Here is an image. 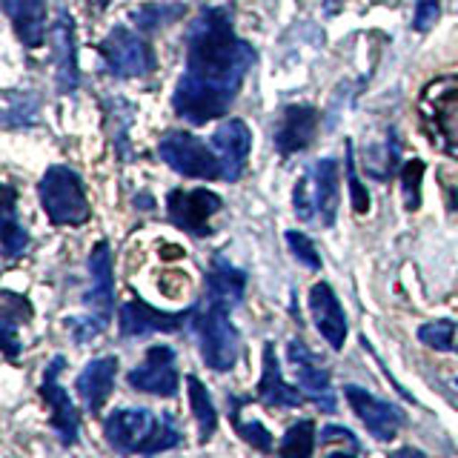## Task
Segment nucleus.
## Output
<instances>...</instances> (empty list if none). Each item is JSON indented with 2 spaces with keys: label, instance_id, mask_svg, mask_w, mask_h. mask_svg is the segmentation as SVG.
I'll return each instance as SVG.
<instances>
[{
  "label": "nucleus",
  "instance_id": "4c0bfd02",
  "mask_svg": "<svg viewBox=\"0 0 458 458\" xmlns=\"http://www.w3.org/2000/svg\"><path fill=\"white\" fill-rule=\"evenodd\" d=\"M390 458H427L421 450H412V447H401V450H395Z\"/></svg>",
  "mask_w": 458,
  "mask_h": 458
},
{
  "label": "nucleus",
  "instance_id": "7ed1b4c3",
  "mask_svg": "<svg viewBox=\"0 0 458 458\" xmlns=\"http://www.w3.org/2000/svg\"><path fill=\"white\" fill-rule=\"evenodd\" d=\"M338 164L333 157H321L304 169L293 186V209L301 221L329 229L338 215Z\"/></svg>",
  "mask_w": 458,
  "mask_h": 458
},
{
  "label": "nucleus",
  "instance_id": "c85d7f7f",
  "mask_svg": "<svg viewBox=\"0 0 458 458\" xmlns=\"http://www.w3.org/2000/svg\"><path fill=\"white\" fill-rule=\"evenodd\" d=\"M419 341L429 350L458 355V321H450V318L427 321L419 327Z\"/></svg>",
  "mask_w": 458,
  "mask_h": 458
},
{
  "label": "nucleus",
  "instance_id": "412c9836",
  "mask_svg": "<svg viewBox=\"0 0 458 458\" xmlns=\"http://www.w3.org/2000/svg\"><path fill=\"white\" fill-rule=\"evenodd\" d=\"M114 378H118V358L114 355L95 358V361H89L81 369V376L75 381V390L83 401V407L92 415H98L100 410H104V404L112 395Z\"/></svg>",
  "mask_w": 458,
  "mask_h": 458
},
{
  "label": "nucleus",
  "instance_id": "aec40b11",
  "mask_svg": "<svg viewBox=\"0 0 458 458\" xmlns=\"http://www.w3.org/2000/svg\"><path fill=\"white\" fill-rule=\"evenodd\" d=\"M52 52H55V75L57 89L72 95L78 89V47H75V21L66 9L57 12L52 26Z\"/></svg>",
  "mask_w": 458,
  "mask_h": 458
},
{
  "label": "nucleus",
  "instance_id": "5701e85b",
  "mask_svg": "<svg viewBox=\"0 0 458 458\" xmlns=\"http://www.w3.org/2000/svg\"><path fill=\"white\" fill-rule=\"evenodd\" d=\"M4 9L26 49H38L47 38V0H4Z\"/></svg>",
  "mask_w": 458,
  "mask_h": 458
},
{
  "label": "nucleus",
  "instance_id": "a878e982",
  "mask_svg": "<svg viewBox=\"0 0 458 458\" xmlns=\"http://www.w3.org/2000/svg\"><path fill=\"white\" fill-rule=\"evenodd\" d=\"M226 401H229V421H233V427H235V433L247 441V444H252L255 450H261V453H272V436H269V429L261 424V421H243V415H241V407L247 404L250 398H238V395H226Z\"/></svg>",
  "mask_w": 458,
  "mask_h": 458
},
{
  "label": "nucleus",
  "instance_id": "20e7f679",
  "mask_svg": "<svg viewBox=\"0 0 458 458\" xmlns=\"http://www.w3.org/2000/svg\"><path fill=\"white\" fill-rule=\"evenodd\" d=\"M419 118L429 143L458 161V81L441 78L424 86Z\"/></svg>",
  "mask_w": 458,
  "mask_h": 458
},
{
  "label": "nucleus",
  "instance_id": "f3484780",
  "mask_svg": "<svg viewBox=\"0 0 458 458\" xmlns=\"http://www.w3.org/2000/svg\"><path fill=\"white\" fill-rule=\"evenodd\" d=\"M89 278L92 286L83 298L86 307L104 324H109L114 310V276H112V250L106 241H98L95 250L89 252Z\"/></svg>",
  "mask_w": 458,
  "mask_h": 458
},
{
  "label": "nucleus",
  "instance_id": "9b49d317",
  "mask_svg": "<svg viewBox=\"0 0 458 458\" xmlns=\"http://www.w3.org/2000/svg\"><path fill=\"white\" fill-rule=\"evenodd\" d=\"M224 207L221 195H215L209 190H172L169 198H166V215L169 221L175 224L178 229L190 235H198L204 238L212 233L209 226V218L215 212Z\"/></svg>",
  "mask_w": 458,
  "mask_h": 458
},
{
  "label": "nucleus",
  "instance_id": "6e6552de",
  "mask_svg": "<svg viewBox=\"0 0 458 458\" xmlns=\"http://www.w3.org/2000/svg\"><path fill=\"white\" fill-rule=\"evenodd\" d=\"M100 57L114 78H147L155 69V52L147 40L126 26H114L100 43Z\"/></svg>",
  "mask_w": 458,
  "mask_h": 458
},
{
  "label": "nucleus",
  "instance_id": "ddd939ff",
  "mask_svg": "<svg viewBox=\"0 0 458 458\" xmlns=\"http://www.w3.org/2000/svg\"><path fill=\"white\" fill-rule=\"evenodd\" d=\"M286 355H290V364L295 369V378L301 384V390H304V395L318 410L335 412L333 381H329V369L318 361V355H315L301 338H293L286 344Z\"/></svg>",
  "mask_w": 458,
  "mask_h": 458
},
{
  "label": "nucleus",
  "instance_id": "6ab92c4d",
  "mask_svg": "<svg viewBox=\"0 0 458 458\" xmlns=\"http://www.w3.org/2000/svg\"><path fill=\"white\" fill-rule=\"evenodd\" d=\"M255 398L261 401L269 410H286V407H301L307 401V395L290 386L284 381V372L276 355V344L267 341L264 344V367H261V381L255 386Z\"/></svg>",
  "mask_w": 458,
  "mask_h": 458
},
{
  "label": "nucleus",
  "instance_id": "cd10ccee",
  "mask_svg": "<svg viewBox=\"0 0 458 458\" xmlns=\"http://www.w3.org/2000/svg\"><path fill=\"white\" fill-rule=\"evenodd\" d=\"M315 450V424L310 419H301L284 433L278 444V458H312Z\"/></svg>",
  "mask_w": 458,
  "mask_h": 458
},
{
  "label": "nucleus",
  "instance_id": "b1692460",
  "mask_svg": "<svg viewBox=\"0 0 458 458\" xmlns=\"http://www.w3.org/2000/svg\"><path fill=\"white\" fill-rule=\"evenodd\" d=\"M4 215H0V226H4V258L6 261H14L21 258L29 247V233L23 229V224L18 221V212H14V190L6 183L4 186Z\"/></svg>",
  "mask_w": 458,
  "mask_h": 458
},
{
  "label": "nucleus",
  "instance_id": "393cba45",
  "mask_svg": "<svg viewBox=\"0 0 458 458\" xmlns=\"http://www.w3.org/2000/svg\"><path fill=\"white\" fill-rule=\"evenodd\" d=\"M186 386H190V404H192V415L198 421V436H200V444H207L215 429H218V410L212 404V395L204 384L198 381V376H186Z\"/></svg>",
  "mask_w": 458,
  "mask_h": 458
},
{
  "label": "nucleus",
  "instance_id": "473e14b6",
  "mask_svg": "<svg viewBox=\"0 0 458 458\" xmlns=\"http://www.w3.org/2000/svg\"><path fill=\"white\" fill-rule=\"evenodd\" d=\"M347 147V155H344V161H347V183H350V198H352V209L358 215H364L369 209V192L361 186V178H358L355 172V152H352V140L344 143Z\"/></svg>",
  "mask_w": 458,
  "mask_h": 458
},
{
  "label": "nucleus",
  "instance_id": "c9c22d12",
  "mask_svg": "<svg viewBox=\"0 0 458 458\" xmlns=\"http://www.w3.org/2000/svg\"><path fill=\"white\" fill-rule=\"evenodd\" d=\"M66 327L72 329V335H75L78 344H86V341H92L95 335L104 333V321L98 318V315H89V318H69Z\"/></svg>",
  "mask_w": 458,
  "mask_h": 458
},
{
  "label": "nucleus",
  "instance_id": "0eeeda50",
  "mask_svg": "<svg viewBox=\"0 0 458 458\" xmlns=\"http://www.w3.org/2000/svg\"><path fill=\"white\" fill-rule=\"evenodd\" d=\"M157 155L166 166H172L178 175L186 178H204V181H218L221 172V161L215 155L212 143L207 147L204 140L195 138L192 132H183V129H175V132H166L161 138V147H157Z\"/></svg>",
  "mask_w": 458,
  "mask_h": 458
},
{
  "label": "nucleus",
  "instance_id": "2f4dec72",
  "mask_svg": "<svg viewBox=\"0 0 458 458\" xmlns=\"http://www.w3.org/2000/svg\"><path fill=\"white\" fill-rule=\"evenodd\" d=\"M286 247H290L295 261L304 264L307 269H321L324 267L321 252L315 250V243L304 233H298V229H290V233H286Z\"/></svg>",
  "mask_w": 458,
  "mask_h": 458
},
{
  "label": "nucleus",
  "instance_id": "4468645a",
  "mask_svg": "<svg viewBox=\"0 0 458 458\" xmlns=\"http://www.w3.org/2000/svg\"><path fill=\"white\" fill-rule=\"evenodd\" d=\"M344 398L352 407V412L361 419V424L369 429L372 438L378 441H390L398 436L401 424H404V412H401L390 401H381L372 393H367L364 386L358 384H347L344 386Z\"/></svg>",
  "mask_w": 458,
  "mask_h": 458
},
{
  "label": "nucleus",
  "instance_id": "9d476101",
  "mask_svg": "<svg viewBox=\"0 0 458 458\" xmlns=\"http://www.w3.org/2000/svg\"><path fill=\"white\" fill-rule=\"evenodd\" d=\"M129 386L138 393L157 395V398H175L178 395V364H175V350L166 347V344H155L143 355V364L135 367L126 376Z\"/></svg>",
  "mask_w": 458,
  "mask_h": 458
},
{
  "label": "nucleus",
  "instance_id": "dca6fc26",
  "mask_svg": "<svg viewBox=\"0 0 458 458\" xmlns=\"http://www.w3.org/2000/svg\"><path fill=\"white\" fill-rule=\"evenodd\" d=\"M318 121H321V114L312 104H290L276 126V149L284 157L307 149L315 132H318Z\"/></svg>",
  "mask_w": 458,
  "mask_h": 458
},
{
  "label": "nucleus",
  "instance_id": "72a5a7b5",
  "mask_svg": "<svg viewBox=\"0 0 458 458\" xmlns=\"http://www.w3.org/2000/svg\"><path fill=\"white\" fill-rule=\"evenodd\" d=\"M18 112L21 114V126H29L35 121V114H38V98L35 95H6V106H4V121L12 118V114ZM18 126V129H21Z\"/></svg>",
  "mask_w": 458,
  "mask_h": 458
},
{
  "label": "nucleus",
  "instance_id": "58836bf2",
  "mask_svg": "<svg viewBox=\"0 0 458 458\" xmlns=\"http://www.w3.org/2000/svg\"><path fill=\"white\" fill-rule=\"evenodd\" d=\"M106 4H112V0H100V6H106Z\"/></svg>",
  "mask_w": 458,
  "mask_h": 458
},
{
  "label": "nucleus",
  "instance_id": "a19ab883",
  "mask_svg": "<svg viewBox=\"0 0 458 458\" xmlns=\"http://www.w3.org/2000/svg\"><path fill=\"white\" fill-rule=\"evenodd\" d=\"M455 386H458V378H455Z\"/></svg>",
  "mask_w": 458,
  "mask_h": 458
},
{
  "label": "nucleus",
  "instance_id": "1a4fd4ad",
  "mask_svg": "<svg viewBox=\"0 0 458 458\" xmlns=\"http://www.w3.org/2000/svg\"><path fill=\"white\" fill-rule=\"evenodd\" d=\"M66 367V358L64 355H55L47 372H43V384H40V398L47 401V407L52 410L49 415V424L52 429L57 433V438H61L64 447H75L78 444V436H81V415L75 410V404H72L69 393L61 386V372Z\"/></svg>",
  "mask_w": 458,
  "mask_h": 458
},
{
  "label": "nucleus",
  "instance_id": "bb28decb",
  "mask_svg": "<svg viewBox=\"0 0 458 458\" xmlns=\"http://www.w3.org/2000/svg\"><path fill=\"white\" fill-rule=\"evenodd\" d=\"M398 155H401V143H398V135L395 129L390 126L386 129V140L384 147H376L364 155V169L369 172L372 178L378 181H386L395 172V164H398Z\"/></svg>",
  "mask_w": 458,
  "mask_h": 458
},
{
  "label": "nucleus",
  "instance_id": "2eb2a0df",
  "mask_svg": "<svg viewBox=\"0 0 458 458\" xmlns=\"http://www.w3.org/2000/svg\"><path fill=\"white\" fill-rule=\"evenodd\" d=\"M212 149L218 155L221 161V172H224V181L235 183L241 181V175L247 172L250 166V152H252V132L250 126L243 123L241 118H229L224 121L212 135Z\"/></svg>",
  "mask_w": 458,
  "mask_h": 458
},
{
  "label": "nucleus",
  "instance_id": "4be33fe9",
  "mask_svg": "<svg viewBox=\"0 0 458 458\" xmlns=\"http://www.w3.org/2000/svg\"><path fill=\"white\" fill-rule=\"evenodd\" d=\"M243 290H247V272L233 267L226 258L215 255L207 272V301L233 310L243 301Z\"/></svg>",
  "mask_w": 458,
  "mask_h": 458
},
{
  "label": "nucleus",
  "instance_id": "423d86ee",
  "mask_svg": "<svg viewBox=\"0 0 458 458\" xmlns=\"http://www.w3.org/2000/svg\"><path fill=\"white\" fill-rule=\"evenodd\" d=\"M192 327L200 341V358H204V364L215 372L233 369L241 352V335L233 318H229V307L212 304V301H207V307L195 304Z\"/></svg>",
  "mask_w": 458,
  "mask_h": 458
},
{
  "label": "nucleus",
  "instance_id": "e433bc0d",
  "mask_svg": "<svg viewBox=\"0 0 458 458\" xmlns=\"http://www.w3.org/2000/svg\"><path fill=\"white\" fill-rule=\"evenodd\" d=\"M333 441H350L352 447H358L355 436L350 433L347 427H324L321 429V444H333Z\"/></svg>",
  "mask_w": 458,
  "mask_h": 458
},
{
  "label": "nucleus",
  "instance_id": "7c9ffc66",
  "mask_svg": "<svg viewBox=\"0 0 458 458\" xmlns=\"http://www.w3.org/2000/svg\"><path fill=\"white\" fill-rule=\"evenodd\" d=\"M424 161L421 157H412L401 169V190H404V207L415 212L421 207V181H424Z\"/></svg>",
  "mask_w": 458,
  "mask_h": 458
},
{
  "label": "nucleus",
  "instance_id": "ea45409f",
  "mask_svg": "<svg viewBox=\"0 0 458 458\" xmlns=\"http://www.w3.org/2000/svg\"><path fill=\"white\" fill-rule=\"evenodd\" d=\"M329 4H338V0H329Z\"/></svg>",
  "mask_w": 458,
  "mask_h": 458
},
{
  "label": "nucleus",
  "instance_id": "f257e3e1",
  "mask_svg": "<svg viewBox=\"0 0 458 458\" xmlns=\"http://www.w3.org/2000/svg\"><path fill=\"white\" fill-rule=\"evenodd\" d=\"M255 64L252 43L235 35L233 14L209 6L186 32V66L172 92V109L186 123H209L229 112Z\"/></svg>",
  "mask_w": 458,
  "mask_h": 458
},
{
  "label": "nucleus",
  "instance_id": "c756f323",
  "mask_svg": "<svg viewBox=\"0 0 458 458\" xmlns=\"http://www.w3.org/2000/svg\"><path fill=\"white\" fill-rule=\"evenodd\" d=\"M183 12L186 9L181 4H147L132 12V23L140 29V32H157V29L181 21Z\"/></svg>",
  "mask_w": 458,
  "mask_h": 458
},
{
  "label": "nucleus",
  "instance_id": "a211bd4d",
  "mask_svg": "<svg viewBox=\"0 0 458 458\" xmlns=\"http://www.w3.org/2000/svg\"><path fill=\"white\" fill-rule=\"evenodd\" d=\"M310 312H312V321H315V327H318V333L324 335V341L333 350H341L344 341H347V315H344L341 301L327 281L312 284Z\"/></svg>",
  "mask_w": 458,
  "mask_h": 458
},
{
  "label": "nucleus",
  "instance_id": "39448f33",
  "mask_svg": "<svg viewBox=\"0 0 458 458\" xmlns=\"http://www.w3.org/2000/svg\"><path fill=\"white\" fill-rule=\"evenodd\" d=\"M38 198L43 212L57 226H83L92 218V204L83 192V183L75 169L49 166L38 183Z\"/></svg>",
  "mask_w": 458,
  "mask_h": 458
},
{
  "label": "nucleus",
  "instance_id": "f03ea898",
  "mask_svg": "<svg viewBox=\"0 0 458 458\" xmlns=\"http://www.w3.org/2000/svg\"><path fill=\"white\" fill-rule=\"evenodd\" d=\"M106 444L121 455H157L164 450H175L183 444V433L175 419L166 412L152 410H114L104 421Z\"/></svg>",
  "mask_w": 458,
  "mask_h": 458
},
{
  "label": "nucleus",
  "instance_id": "f704fd0d",
  "mask_svg": "<svg viewBox=\"0 0 458 458\" xmlns=\"http://www.w3.org/2000/svg\"><path fill=\"white\" fill-rule=\"evenodd\" d=\"M438 12H441V0H419L412 14V29L415 32H429L438 21Z\"/></svg>",
  "mask_w": 458,
  "mask_h": 458
},
{
  "label": "nucleus",
  "instance_id": "f8f14e48",
  "mask_svg": "<svg viewBox=\"0 0 458 458\" xmlns=\"http://www.w3.org/2000/svg\"><path fill=\"white\" fill-rule=\"evenodd\" d=\"M192 318H195V307L183 312H161L149 307L147 301L132 298L121 307L118 327L123 338H143L152 333H178L186 324H192Z\"/></svg>",
  "mask_w": 458,
  "mask_h": 458
}]
</instances>
